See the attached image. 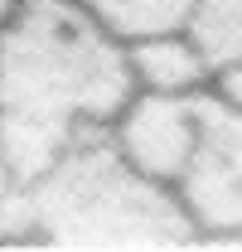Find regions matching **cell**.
<instances>
[{
  "instance_id": "obj_1",
  "label": "cell",
  "mask_w": 242,
  "mask_h": 252,
  "mask_svg": "<svg viewBox=\"0 0 242 252\" xmlns=\"http://www.w3.org/2000/svg\"><path fill=\"white\" fill-rule=\"evenodd\" d=\"M131 93L126 39L78 0H15L0 15V146L25 185L112 131Z\"/></svg>"
},
{
  "instance_id": "obj_2",
  "label": "cell",
  "mask_w": 242,
  "mask_h": 252,
  "mask_svg": "<svg viewBox=\"0 0 242 252\" xmlns=\"http://www.w3.org/2000/svg\"><path fill=\"white\" fill-rule=\"evenodd\" d=\"M5 238L63 248H180L199 233L175 189L131 170L112 136L97 131L20 189Z\"/></svg>"
},
{
  "instance_id": "obj_3",
  "label": "cell",
  "mask_w": 242,
  "mask_h": 252,
  "mask_svg": "<svg viewBox=\"0 0 242 252\" xmlns=\"http://www.w3.org/2000/svg\"><path fill=\"white\" fill-rule=\"evenodd\" d=\"M175 199L199 238L242 243V112L223 97L204 93V126L194 160L175 185Z\"/></svg>"
},
{
  "instance_id": "obj_4",
  "label": "cell",
  "mask_w": 242,
  "mask_h": 252,
  "mask_svg": "<svg viewBox=\"0 0 242 252\" xmlns=\"http://www.w3.org/2000/svg\"><path fill=\"white\" fill-rule=\"evenodd\" d=\"M209 93V88H204ZM204 93H151L136 88L131 102L112 122V146L131 170H141L146 180L175 189L180 175L194 160L199 146V126H204Z\"/></svg>"
},
{
  "instance_id": "obj_5",
  "label": "cell",
  "mask_w": 242,
  "mask_h": 252,
  "mask_svg": "<svg viewBox=\"0 0 242 252\" xmlns=\"http://www.w3.org/2000/svg\"><path fill=\"white\" fill-rule=\"evenodd\" d=\"M126 54H131L136 88H151V93H204L213 83L209 63L199 59V49L189 44L184 30H160V34H146V39H131Z\"/></svg>"
},
{
  "instance_id": "obj_6",
  "label": "cell",
  "mask_w": 242,
  "mask_h": 252,
  "mask_svg": "<svg viewBox=\"0 0 242 252\" xmlns=\"http://www.w3.org/2000/svg\"><path fill=\"white\" fill-rule=\"evenodd\" d=\"M180 30L189 34V44L218 78L223 68L242 59V0H194Z\"/></svg>"
},
{
  "instance_id": "obj_7",
  "label": "cell",
  "mask_w": 242,
  "mask_h": 252,
  "mask_svg": "<svg viewBox=\"0 0 242 252\" xmlns=\"http://www.w3.org/2000/svg\"><path fill=\"white\" fill-rule=\"evenodd\" d=\"M97 25L117 34V39H146V34H160V30H180L184 15L194 0H78Z\"/></svg>"
},
{
  "instance_id": "obj_8",
  "label": "cell",
  "mask_w": 242,
  "mask_h": 252,
  "mask_svg": "<svg viewBox=\"0 0 242 252\" xmlns=\"http://www.w3.org/2000/svg\"><path fill=\"white\" fill-rule=\"evenodd\" d=\"M20 189H25V180L15 175V165H10L5 146H0V238H5V228H10V214H15V204H20Z\"/></svg>"
},
{
  "instance_id": "obj_9",
  "label": "cell",
  "mask_w": 242,
  "mask_h": 252,
  "mask_svg": "<svg viewBox=\"0 0 242 252\" xmlns=\"http://www.w3.org/2000/svg\"><path fill=\"white\" fill-rule=\"evenodd\" d=\"M209 88H213V93H218V97H223L228 107H238V112H242V59L233 63V68H223V73L213 78Z\"/></svg>"
}]
</instances>
